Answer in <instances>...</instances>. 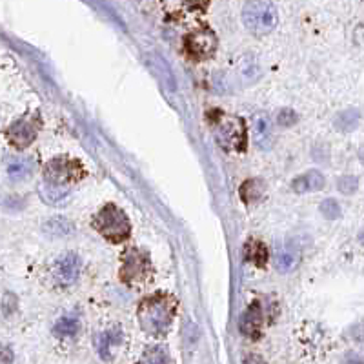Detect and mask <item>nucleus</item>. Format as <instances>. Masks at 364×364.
Here are the masks:
<instances>
[{"label": "nucleus", "instance_id": "obj_4", "mask_svg": "<svg viewBox=\"0 0 364 364\" xmlns=\"http://www.w3.org/2000/svg\"><path fill=\"white\" fill-rule=\"evenodd\" d=\"M214 133L217 142L228 151H244L246 148V124L244 120L235 115H218L214 122Z\"/></svg>", "mask_w": 364, "mask_h": 364}, {"label": "nucleus", "instance_id": "obj_17", "mask_svg": "<svg viewBox=\"0 0 364 364\" xmlns=\"http://www.w3.org/2000/svg\"><path fill=\"white\" fill-rule=\"evenodd\" d=\"M41 197L47 204H60L62 201L69 197L71 187L68 186H57V184H49V182H42L41 184Z\"/></svg>", "mask_w": 364, "mask_h": 364}, {"label": "nucleus", "instance_id": "obj_11", "mask_svg": "<svg viewBox=\"0 0 364 364\" xmlns=\"http://www.w3.org/2000/svg\"><path fill=\"white\" fill-rule=\"evenodd\" d=\"M262 323H264V313H262L260 302L255 301L253 304L240 315L239 328L242 335L250 339H257L260 335V330H262Z\"/></svg>", "mask_w": 364, "mask_h": 364}, {"label": "nucleus", "instance_id": "obj_19", "mask_svg": "<svg viewBox=\"0 0 364 364\" xmlns=\"http://www.w3.org/2000/svg\"><path fill=\"white\" fill-rule=\"evenodd\" d=\"M120 339H122V333H120L117 328H113V330H108V332L100 335L99 352H100V355L104 357V359H109V348H111L113 344H119Z\"/></svg>", "mask_w": 364, "mask_h": 364}, {"label": "nucleus", "instance_id": "obj_25", "mask_svg": "<svg viewBox=\"0 0 364 364\" xmlns=\"http://www.w3.org/2000/svg\"><path fill=\"white\" fill-rule=\"evenodd\" d=\"M16 297L13 293H5L4 299H2V310H4L5 315H11V313L16 310Z\"/></svg>", "mask_w": 364, "mask_h": 364}, {"label": "nucleus", "instance_id": "obj_1", "mask_svg": "<svg viewBox=\"0 0 364 364\" xmlns=\"http://www.w3.org/2000/svg\"><path fill=\"white\" fill-rule=\"evenodd\" d=\"M177 312V299L170 293H153L139 304L137 319L148 335L162 337L172 328Z\"/></svg>", "mask_w": 364, "mask_h": 364}, {"label": "nucleus", "instance_id": "obj_28", "mask_svg": "<svg viewBox=\"0 0 364 364\" xmlns=\"http://www.w3.org/2000/svg\"><path fill=\"white\" fill-rule=\"evenodd\" d=\"M246 363L248 364H266L264 361H262V357H259V355H248Z\"/></svg>", "mask_w": 364, "mask_h": 364}, {"label": "nucleus", "instance_id": "obj_5", "mask_svg": "<svg viewBox=\"0 0 364 364\" xmlns=\"http://www.w3.org/2000/svg\"><path fill=\"white\" fill-rule=\"evenodd\" d=\"M86 175L82 162L69 159V157H55L44 168V182L57 184V186L71 187L73 182L80 181Z\"/></svg>", "mask_w": 364, "mask_h": 364}, {"label": "nucleus", "instance_id": "obj_15", "mask_svg": "<svg viewBox=\"0 0 364 364\" xmlns=\"http://www.w3.org/2000/svg\"><path fill=\"white\" fill-rule=\"evenodd\" d=\"M42 229L49 237L60 239V237H68V235H71L75 231V224L66 217H52L44 223Z\"/></svg>", "mask_w": 364, "mask_h": 364}, {"label": "nucleus", "instance_id": "obj_8", "mask_svg": "<svg viewBox=\"0 0 364 364\" xmlns=\"http://www.w3.org/2000/svg\"><path fill=\"white\" fill-rule=\"evenodd\" d=\"M184 46L192 58L206 60V58L214 57V53L217 52V36L209 27H201V30L187 33L184 38Z\"/></svg>", "mask_w": 364, "mask_h": 364}, {"label": "nucleus", "instance_id": "obj_3", "mask_svg": "<svg viewBox=\"0 0 364 364\" xmlns=\"http://www.w3.org/2000/svg\"><path fill=\"white\" fill-rule=\"evenodd\" d=\"M93 228L111 242H122L131 235L130 218L115 204H104L95 214Z\"/></svg>", "mask_w": 364, "mask_h": 364}, {"label": "nucleus", "instance_id": "obj_23", "mask_svg": "<svg viewBox=\"0 0 364 364\" xmlns=\"http://www.w3.org/2000/svg\"><path fill=\"white\" fill-rule=\"evenodd\" d=\"M339 192L344 193V195H352V193L357 190V179L355 177H343L337 182Z\"/></svg>", "mask_w": 364, "mask_h": 364}, {"label": "nucleus", "instance_id": "obj_14", "mask_svg": "<svg viewBox=\"0 0 364 364\" xmlns=\"http://www.w3.org/2000/svg\"><path fill=\"white\" fill-rule=\"evenodd\" d=\"M266 192V184L262 179H248L240 184V198L244 201V204L251 206V204L259 203L262 195Z\"/></svg>", "mask_w": 364, "mask_h": 364}, {"label": "nucleus", "instance_id": "obj_6", "mask_svg": "<svg viewBox=\"0 0 364 364\" xmlns=\"http://www.w3.org/2000/svg\"><path fill=\"white\" fill-rule=\"evenodd\" d=\"M151 260L139 248H128L120 257V281L126 284H142L150 277Z\"/></svg>", "mask_w": 364, "mask_h": 364}, {"label": "nucleus", "instance_id": "obj_2", "mask_svg": "<svg viewBox=\"0 0 364 364\" xmlns=\"http://www.w3.org/2000/svg\"><path fill=\"white\" fill-rule=\"evenodd\" d=\"M242 22L251 35L264 36L277 27L279 13L271 0H246L242 8Z\"/></svg>", "mask_w": 364, "mask_h": 364}, {"label": "nucleus", "instance_id": "obj_22", "mask_svg": "<svg viewBox=\"0 0 364 364\" xmlns=\"http://www.w3.org/2000/svg\"><path fill=\"white\" fill-rule=\"evenodd\" d=\"M321 212L326 218L333 220V218H337L339 214H341V209H339V204L333 201V198H326L323 204H321Z\"/></svg>", "mask_w": 364, "mask_h": 364}, {"label": "nucleus", "instance_id": "obj_29", "mask_svg": "<svg viewBox=\"0 0 364 364\" xmlns=\"http://www.w3.org/2000/svg\"><path fill=\"white\" fill-rule=\"evenodd\" d=\"M361 364H364V361H363V363H361Z\"/></svg>", "mask_w": 364, "mask_h": 364}, {"label": "nucleus", "instance_id": "obj_9", "mask_svg": "<svg viewBox=\"0 0 364 364\" xmlns=\"http://www.w3.org/2000/svg\"><path fill=\"white\" fill-rule=\"evenodd\" d=\"M80 273V257L73 251L64 253L62 257H58V260L55 262V275H57L58 282L62 284H73L78 279Z\"/></svg>", "mask_w": 364, "mask_h": 364}, {"label": "nucleus", "instance_id": "obj_24", "mask_svg": "<svg viewBox=\"0 0 364 364\" xmlns=\"http://www.w3.org/2000/svg\"><path fill=\"white\" fill-rule=\"evenodd\" d=\"M293 264H295V259H293L288 251H281V253L277 255V268L281 271L291 270Z\"/></svg>", "mask_w": 364, "mask_h": 364}, {"label": "nucleus", "instance_id": "obj_20", "mask_svg": "<svg viewBox=\"0 0 364 364\" xmlns=\"http://www.w3.org/2000/svg\"><path fill=\"white\" fill-rule=\"evenodd\" d=\"M53 332H55V335H58V337H73V335L78 332L77 319L73 317L58 319L55 328H53Z\"/></svg>", "mask_w": 364, "mask_h": 364}, {"label": "nucleus", "instance_id": "obj_10", "mask_svg": "<svg viewBox=\"0 0 364 364\" xmlns=\"http://www.w3.org/2000/svg\"><path fill=\"white\" fill-rule=\"evenodd\" d=\"M253 126V142L259 146L260 150H271L275 135H273V124H271L270 117L266 113H255L251 119Z\"/></svg>", "mask_w": 364, "mask_h": 364}, {"label": "nucleus", "instance_id": "obj_18", "mask_svg": "<svg viewBox=\"0 0 364 364\" xmlns=\"http://www.w3.org/2000/svg\"><path fill=\"white\" fill-rule=\"evenodd\" d=\"M137 364H170V357H168L166 348L150 346V348L144 350V354L141 355V359Z\"/></svg>", "mask_w": 364, "mask_h": 364}, {"label": "nucleus", "instance_id": "obj_7", "mask_svg": "<svg viewBox=\"0 0 364 364\" xmlns=\"http://www.w3.org/2000/svg\"><path fill=\"white\" fill-rule=\"evenodd\" d=\"M41 130V117L38 113H27L15 122H11L5 135L11 146H15L16 150H26L27 146H32L36 139V133Z\"/></svg>", "mask_w": 364, "mask_h": 364}, {"label": "nucleus", "instance_id": "obj_16", "mask_svg": "<svg viewBox=\"0 0 364 364\" xmlns=\"http://www.w3.org/2000/svg\"><path fill=\"white\" fill-rule=\"evenodd\" d=\"M244 257L257 268H264L266 260H268V248L262 240L248 239L244 244Z\"/></svg>", "mask_w": 364, "mask_h": 364}, {"label": "nucleus", "instance_id": "obj_21", "mask_svg": "<svg viewBox=\"0 0 364 364\" xmlns=\"http://www.w3.org/2000/svg\"><path fill=\"white\" fill-rule=\"evenodd\" d=\"M297 113L293 111L291 108H284L279 111V115H277V122L281 126H284V128H288V126H293L297 122Z\"/></svg>", "mask_w": 364, "mask_h": 364}, {"label": "nucleus", "instance_id": "obj_27", "mask_svg": "<svg viewBox=\"0 0 364 364\" xmlns=\"http://www.w3.org/2000/svg\"><path fill=\"white\" fill-rule=\"evenodd\" d=\"M184 2L193 5V8H204V5L208 4V0H184Z\"/></svg>", "mask_w": 364, "mask_h": 364}, {"label": "nucleus", "instance_id": "obj_26", "mask_svg": "<svg viewBox=\"0 0 364 364\" xmlns=\"http://www.w3.org/2000/svg\"><path fill=\"white\" fill-rule=\"evenodd\" d=\"M13 359H15V355H13L10 346L0 344V364H13Z\"/></svg>", "mask_w": 364, "mask_h": 364}, {"label": "nucleus", "instance_id": "obj_12", "mask_svg": "<svg viewBox=\"0 0 364 364\" xmlns=\"http://www.w3.org/2000/svg\"><path fill=\"white\" fill-rule=\"evenodd\" d=\"M324 187V177L323 173L317 172V170H310L304 175H299L295 181L291 182V190L299 195L302 193H310V192H319Z\"/></svg>", "mask_w": 364, "mask_h": 364}, {"label": "nucleus", "instance_id": "obj_13", "mask_svg": "<svg viewBox=\"0 0 364 364\" xmlns=\"http://www.w3.org/2000/svg\"><path fill=\"white\" fill-rule=\"evenodd\" d=\"M35 170V161L30 159V157H15V159H11L8 162V168H5V172H8V177L11 181H26L30 175Z\"/></svg>", "mask_w": 364, "mask_h": 364}]
</instances>
